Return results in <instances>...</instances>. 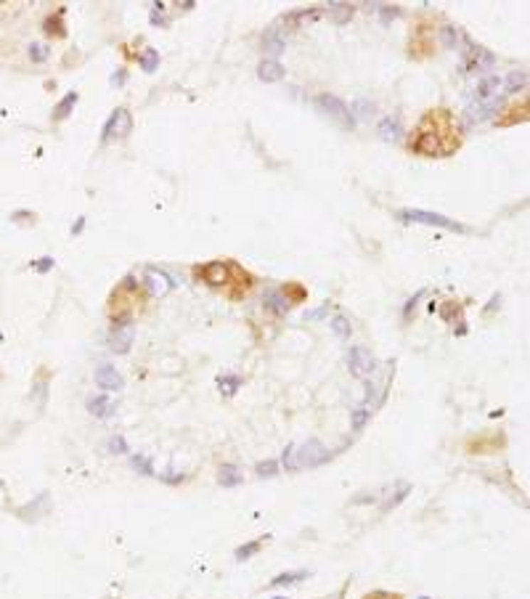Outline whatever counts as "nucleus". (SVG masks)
I'll return each mask as SVG.
<instances>
[{
	"instance_id": "4468645a",
	"label": "nucleus",
	"mask_w": 530,
	"mask_h": 599,
	"mask_svg": "<svg viewBox=\"0 0 530 599\" xmlns=\"http://www.w3.org/2000/svg\"><path fill=\"white\" fill-rule=\"evenodd\" d=\"M321 16H324V9H300V11H292L290 16H287V24L295 29L310 27V24H316Z\"/></svg>"
},
{
	"instance_id": "f704fd0d",
	"label": "nucleus",
	"mask_w": 530,
	"mask_h": 599,
	"mask_svg": "<svg viewBox=\"0 0 530 599\" xmlns=\"http://www.w3.org/2000/svg\"><path fill=\"white\" fill-rule=\"evenodd\" d=\"M109 451H112V454H127L125 438H122V435H115V438H112V440H109Z\"/></svg>"
},
{
	"instance_id": "393cba45",
	"label": "nucleus",
	"mask_w": 530,
	"mask_h": 599,
	"mask_svg": "<svg viewBox=\"0 0 530 599\" xmlns=\"http://www.w3.org/2000/svg\"><path fill=\"white\" fill-rule=\"evenodd\" d=\"M329 327H332V332H334L339 339H347L350 337V332H353V327H350V321H347L345 316H334Z\"/></svg>"
},
{
	"instance_id": "4c0bfd02",
	"label": "nucleus",
	"mask_w": 530,
	"mask_h": 599,
	"mask_svg": "<svg viewBox=\"0 0 530 599\" xmlns=\"http://www.w3.org/2000/svg\"><path fill=\"white\" fill-rule=\"evenodd\" d=\"M327 310H329V302H327V305H324V308H318V310H310V313H308V316H305V319H308V321L324 319V313H327Z\"/></svg>"
},
{
	"instance_id": "7ed1b4c3",
	"label": "nucleus",
	"mask_w": 530,
	"mask_h": 599,
	"mask_svg": "<svg viewBox=\"0 0 530 599\" xmlns=\"http://www.w3.org/2000/svg\"><path fill=\"white\" fill-rule=\"evenodd\" d=\"M398 221L403 223H422V226H433V228H445V231H456V233H470V228L467 226H462V223L451 221V218H445V215L440 213H430V210H398L396 213Z\"/></svg>"
},
{
	"instance_id": "2eb2a0df",
	"label": "nucleus",
	"mask_w": 530,
	"mask_h": 599,
	"mask_svg": "<svg viewBox=\"0 0 530 599\" xmlns=\"http://www.w3.org/2000/svg\"><path fill=\"white\" fill-rule=\"evenodd\" d=\"M284 75H287L284 64L273 61V58H265V61H260V67H258V78L263 83H279V80H284Z\"/></svg>"
},
{
	"instance_id": "aec40b11",
	"label": "nucleus",
	"mask_w": 530,
	"mask_h": 599,
	"mask_svg": "<svg viewBox=\"0 0 530 599\" xmlns=\"http://www.w3.org/2000/svg\"><path fill=\"white\" fill-rule=\"evenodd\" d=\"M329 11H332V21L334 24H345L350 21V16L356 14V9L350 3H329Z\"/></svg>"
},
{
	"instance_id": "6e6552de",
	"label": "nucleus",
	"mask_w": 530,
	"mask_h": 599,
	"mask_svg": "<svg viewBox=\"0 0 530 599\" xmlns=\"http://www.w3.org/2000/svg\"><path fill=\"white\" fill-rule=\"evenodd\" d=\"M347 366L356 377H369L376 369V358L366 348H353L347 353Z\"/></svg>"
},
{
	"instance_id": "ea45409f",
	"label": "nucleus",
	"mask_w": 530,
	"mask_h": 599,
	"mask_svg": "<svg viewBox=\"0 0 530 599\" xmlns=\"http://www.w3.org/2000/svg\"><path fill=\"white\" fill-rule=\"evenodd\" d=\"M51 265H53V258H43V263L38 265V271H40V273H46V271L51 268Z\"/></svg>"
},
{
	"instance_id": "f8f14e48",
	"label": "nucleus",
	"mask_w": 530,
	"mask_h": 599,
	"mask_svg": "<svg viewBox=\"0 0 530 599\" xmlns=\"http://www.w3.org/2000/svg\"><path fill=\"white\" fill-rule=\"evenodd\" d=\"M96 385L104 387V390H122V387H125V379H122V374H120L115 366L101 364V366L96 369Z\"/></svg>"
},
{
	"instance_id": "412c9836",
	"label": "nucleus",
	"mask_w": 530,
	"mask_h": 599,
	"mask_svg": "<svg viewBox=\"0 0 530 599\" xmlns=\"http://www.w3.org/2000/svg\"><path fill=\"white\" fill-rule=\"evenodd\" d=\"M80 101V93L78 90H72V93H67V96L58 101V107H56V112H53V117L56 120H64V117H69V112L75 109V104Z\"/></svg>"
},
{
	"instance_id": "37998d69",
	"label": "nucleus",
	"mask_w": 530,
	"mask_h": 599,
	"mask_svg": "<svg viewBox=\"0 0 530 599\" xmlns=\"http://www.w3.org/2000/svg\"><path fill=\"white\" fill-rule=\"evenodd\" d=\"M194 6H196V3H194V0H184V3H181V9H184V11H191Z\"/></svg>"
},
{
	"instance_id": "39448f33",
	"label": "nucleus",
	"mask_w": 530,
	"mask_h": 599,
	"mask_svg": "<svg viewBox=\"0 0 530 599\" xmlns=\"http://www.w3.org/2000/svg\"><path fill=\"white\" fill-rule=\"evenodd\" d=\"M130 130H133V117H130V112H127V109H115V112H112V117L106 120L104 136H101V141L125 138Z\"/></svg>"
},
{
	"instance_id": "9d476101",
	"label": "nucleus",
	"mask_w": 530,
	"mask_h": 599,
	"mask_svg": "<svg viewBox=\"0 0 530 599\" xmlns=\"http://www.w3.org/2000/svg\"><path fill=\"white\" fill-rule=\"evenodd\" d=\"M144 284L146 290L152 292L154 297H162V295H167V292L173 290L175 281L167 276L164 271H157V268H149V271L144 273Z\"/></svg>"
},
{
	"instance_id": "1a4fd4ad",
	"label": "nucleus",
	"mask_w": 530,
	"mask_h": 599,
	"mask_svg": "<svg viewBox=\"0 0 530 599\" xmlns=\"http://www.w3.org/2000/svg\"><path fill=\"white\" fill-rule=\"evenodd\" d=\"M329 448L321 440H308L302 445V451H297V467H318L329 459Z\"/></svg>"
},
{
	"instance_id": "e433bc0d",
	"label": "nucleus",
	"mask_w": 530,
	"mask_h": 599,
	"mask_svg": "<svg viewBox=\"0 0 530 599\" xmlns=\"http://www.w3.org/2000/svg\"><path fill=\"white\" fill-rule=\"evenodd\" d=\"M241 379L239 377H228V379H221V387L226 385V393H233L236 390V385H239Z\"/></svg>"
},
{
	"instance_id": "c756f323",
	"label": "nucleus",
	"mask_w": 530,
	"mask_h": 599,
	"mask_svg": "<svg viewBox=\"0 0 530 599\" xmlns=\"http://www.w3.org/2000/svg\"><path fill=\"white\" fill-rule=\"evenodd\" d=\"M305 578V573H281V576H276V578L270 581V586H284V583H295V581Z\"/></svg>"
},
{
	"instance_id": "f03ea898",
	"label": "nucleus",
	"mask_w": 530,
	"mask_h": 599,
	"mask_svg": "<svg viewBox=\"0 0 530 599\" xmlns=\"http://www.w3.org/2000/svg\"><path fill=\"white\" fill-rule=\"evenodd\" d=\"M313 104H316V109L321 115L329 117L332 122H337L342 130H353L356 127V117H353V112L347 109V104L342 98L332 96V93H318Z\"/></svg>"
},
{
	"instance_id": "0eeeda50",
	"label": "nucleus",
	"mask_w": 530,
	"mask_h": 599,
	"mask_svg": "<svg viewBox=\"0 0 530 599\" xmlns=\"http://www.w3.org/2000/svg\"><path fill=\"white\" fill-rule=\"evenodd\" d=\"M196 276L207 281L210 287H226V284L231 281V265L223 260L207 263V265H199V268H196Z\"/></svg>"
},
{
	"instance_id": "f3484780",
	"label": "nucleus",
	"mask_w": 530,
	"mask_h": 599,
	"mask_svg": "<svg viewBox=\"0 0 530 599\" xmlns=\"http://www.w3.org/2000/svg\"><path fill=\"white\" fill-rule=\"evenodd\" d=\"M502 88H507V93H520V90H525V88H528V72H525V69H514V72H509V78L504 80Z\"/></svg>"
},
{
	"instance_id": "6ab92c4d",
	"label": "nucleus",
	"mask_w": 530,
	"mask_h": 599,
	"mask_svg": "<svg viewBox=\"0 0 530 599\" xmlns=\"http://www.w3.org/2000/svg\"><path fill=\"white\" fill-rule=\"evenodd\" d=\"M112 401L106 396H98V398H90L88 401V411L93 416H98V419H104V416H112Z\"/></svg>"
},
{
	"instance_id": "4be33fe9",
	"label": "nucleus",
	"mask_w": 530,
	"mask_h": 599,
	"mask_svg": "<svg viewBox=\"0 0 530 599\" xmlns=\"http://www.w3.org/2000/svg\"><path fill=\"white\" fill-rule=\"evenodd\" d=\"M138 64H141L144 72H154V69L159 67V53H157L154 48H144V53L138 56Z\"/></svg>"
},
{
	"instance_id": "79ce46f5",
	"label": "nucleus",
	"mask_w": 530,
	"mask_h": 599,
	"mask_svg": "<svg viewBox=\"0 0 530 599\" xmlns=\"http://www.w3.org/2000/svg\"><path fill=\"white\" fill-rule=\"evenodd\" d=\"M83 228H85V218H80V221L75 223V228H72V233H80Z\"/></svg>"
},
{
	"instance_id": "7c9ffc66",
	"label": "nucleus",
	"mask_w": 530,
	"mask_h": 599,
	"mask_svg": "<svg viewBox=\"0 0 530 599\" xmlns=\"http://www.w3.org/2000/svg\"><path fill=\"white\" fill-rule=\"evenodd\" d=\"M258 551H260V541L244 544V546H239V549H236V560H250L252 554H258Z\"/></svg>"
},
{
	"instance_id": "c9c22d12",
	"label": "nucleus",
	"mask_w": 530,
	"mask_h": 599,
	"mask_svg": "<svg viewBox=\"0 0 530 599\" xmlns=\"http://www.w3.org/2000/svg\"><path fill=\"white\" fill-rule=\"evenodd\" d=\"M408 491H411V485H401V488H398V493H396V499H390V502L385 504V509H393V507H398V504L403 502L406 496H408Z\"/></svg>"
},
{
	"instance_id": "5701e85b",
	"label": "nucleus",
	"mask_w": 530,
	"mask_h": 599,
	"mask_svg": "<svg viewBox=\"0 0 530 599\" xmlns=\"http://www.w3.org/2000/svg\"><path fill=\"white\" fill-rule=\"evenodd\" d=\"M287 302H290V300L281 297V292H270L268 297H265V308H270L273 313H281V316H284V313H287V308H290Z\"/></svg>"
},
{
	"instance_id": "2f4dec72",
	"label": "nucleus",
	"mask_w": 530,
	"mask_h": 599,
	"mask_svg": "<svg viewBox=\"0 0 530 599\" xmlns=\"http://www.w3.org/2000/svg\"><path fill=\"white\" fill-rule=\"evenodd\" d=\"M130 464H133V467L141 475H154V467H152V462H149L146 456H133V459H130Z\"/></svg>"
},
{
	"instance_id": "a211bd4d",
	"label": "nucleus",
	"mask_w": 530,
	"mask_h": 599,
	"mask_svg": "<svg viewBox=\"0 0 530 599\" xmlns=\"http://www.w3.org/2000/svg\"><path fill=\"white\" fill-rule=\"evenodd\" d=\"M218 480H221L223 488H236V485H241V480H244V475L233 467V464H223L221 467V475H218Z\"/></svg>"
},
{
	"instance_id": "a18cd8bd",
	"label": "nucleus",
	"mask_w": 530,
	"mask_h": 599,
	"mask_svg": "<svg viewBox=\"0 0 530 599\" xmlns=\"http://www.w3.org/2000/svg\"><path fill=\"white\" fill-rule=\"evenodd\" d=\"M332 599H339V597H332Z\"/></svg>"
},
{
	"instance_id": "20e7f679",
	"label": "nucleus",
	"mask_w": 530,
	"mask_h": 599,
	"mask_svg": "<svg viewBox=\"0 0 530 599\" xmlns=\"http://www.w3.org/2000/svg\"><path fill=\"white\" fill-rule=\"evenodd\" d=\"M133 337H135L133 321H130V316H122V319H117L115 324H112V332H109V345H112L115 353H127L130 345H133Z\"/></svg>"
},
{
	"instance_id": "a878e982",
	"label": "nucleus",
	"mask_w": 530,
	"mask_h": 599,
	"mask_svg": "<svg viewBox=\"0 0 530 599\" xmlns=\"http://www.w3.org/2000/svg\"><path fill=\"white\" fill-rule=\"evenodd\" d=\"M369 408L366 406H358V408H353V414H350V425H353V430H364L366 427V422H369Z\"/></svg>"
},
{
	"instance_id": "9b49d317",
	"label": "nucleus",
	"mask_w": 530,
	"mask_h": 599,
	"mask_svg": "<svg viewBox=\"0 0 530 599\" xmlns=\"http://www.w3.org/2000/svg\"><path fill=\"white\" fill-rule=\"evenodd\" d=\"M263 51H265L273 61H276V56H281V53L287 51V40H284L279 27H268L263 32Z\"/></svg>"
},
{
	"instance_id": "49530a36",
	"label": "nucleus",
	"mask_w": 530,
	"mask_h": 599,
	"mask_svg": "<svg viewBox=\"0 0 530 599\" xmlns=\"http://www.w3.org/2000/svg\"><path fill=\"white\" fill-rule=\"evenodd\" d=\"M422 599H427V597H422Z\"/></svg>"
},
{
	"instance_id": "58836bf2",
	"label": "nucleus",
	"mask_w": 530,
	"mask_h": 599,
	"mask_svg": "<svg viewBox=\"0 0 530 599\" xmlns=\"http://www.w3.org/2000/svg\"><path fill=\"white\" fill-rule=\"evenodd\" d=\"M366 599H401L398 594H387V591H376V594H369Z\"/></svg>"
},
{
	"instance_id": "a19ab883",
	"label": "nucleus",
	"mask_w": 530,
	"mask_h": 599,
	"mask_svg": "<svg viewBox=\"0 0 530 599\" xmlns=\"http://www.w3.org/2000/svg\"><path fill=\"white\" fill-rule=\"evenodd\" d=\"M122 83H125V72H120V75L112 78V85H122Z\"/></svg>"
},
{
	"instance_id": "c85d7f7f",
	"label": "nucleus",
	"mask_w": 530,
	"mask_h": 599,
	"mask_svg": "<svg viewBox=\"0 0 530 599\" xmlns=\"http://www.w3.org/2000/svg\"><path fill=\"white\" fill-rule=\"evenodd\" d=\"M353 112H356V115L361 117V120H371V117L376 115V107H374V104H369V101H364V98H361V101H356V107H353Z\"/></svg>"
},
{
	"instance_id": "473e14b6",
	"label": "nucleus",
	"mask_w": 530,
	"mask_h": 599,
	"mask_svg": "<svg viewBox=\"0 0 530 599\" xmlns=\"http://www.w3.org/2000/svg\"><path fill=\"white\" fill-rule=\"evenodd\" d=\"M279 472V462H263V464H258V475L260 477H273V475Z\"/></svg>"
},
{
	"instance_id": "dca6fc26",
	"label": "nucleus",
	"mask_w": 530,
	"mask_h": 599,
	"mask_svg": "<svg viewBox=\"0 0 530 599\" xmlns=\"http://www.w3.org/2000/svg\"><path fill=\"white\" fill-rule=\"evenodd\" d=\"M379 136H382V141L398 144V141L403 138V127H401V122H398L396 117H385V120L379 122Z\"/></svg>"
},
{
	"instance_id": "72a5a7b5",
	"label": "nucleus",
	"mask_w": 530,
	"mask_h": 599,
	"mask_svg": "<svg viewBox=\"0 0 530 599\" xmlns=\"http://www.w3.org/2000/svg\"><path fill=\"white\" fill-rule=\"evenodd\" d=\"M29 56H32V61H46V58H48V46L35 43V46L29 48Z\"/></svg>"
},
{
	"instance_id": "bb28decb",
	"label": "nucleus",
	"mask_w": 530,
	"mask_h": 599,
	"mask_svg": "<svg viewBox=\"0 0 530 599\" xmlns=\"http://www.w3.org/2000/svg\"><path fill=\"white\" fill-rule=\"evenodd\" d=\"M281 464H284V470H287V472H295V470H300V467H297V445H295V443L287 445V451H284V459H281Z\"/></svg>"
},
{
	"instance_id": "ddd939ff",
	"label": "nucleus",
	"mask_w": 530,
	"mask_h": 599,
	"mask_svg": "<svg viewBox=\"0 0 530 599\" xmlns=\"http://www.w3.org/2000/svg\"><path fill=\"white\" fill-rule=\"evenodd\" d=\"M504 85V80L499 75H488L482 78L475 88V101H491V98H499V88Z\"/></svg>"
},
{
	"instance_id": "cd10ccee",
	"label": "nucleus",
	"mask_w": 530,
	"mask_h": 599,
	"mask_svg": "<svg viewBox=\"0 0 530 599\" xmlns=\"http://www.w3.org/2000/svg\"><path fill=\"white\" fill-rule=\"evenodd\" d=\"M376 11H379V19H382V24H390L393 19L401 16V9H396V6H385V3H376Z\"/></svg>"
},
{
	"instance_id": "f257e3e1",
	"label": "nucleus",
	"mask_w": 530,
	"mask_h": 599,
	"mask_svg": "<svg viewBox=\"0 0 530 599\" xmlns=\"http://www.w3.org/2000/svg\"><path fill=\"white\" fill-rule=\"evenodd\" d=\"M459 144L462 138L453 125V117L445 109H433L414 130L408 149L422 157H448L459 149Z\"/></svg>"
},
{
	"instance_id": "c03bdc74",
	"label": "nucleus",
	"mask_w": 530,
	"mask_h": 599,
	"mask_svg": "<svg viewBox=\"0 0 530 599\" xmlns=\"http://www.w3.org/2000/svg\"><path fill=\"white\" fill-rule=\"evenodd\" d=\"M276 599H284V597H276Z\"/></svg>"
},
{
	"instance_id": "423d86ee",
	"label": "nucleus",
	"mask_w": 530,
	"mask_h": 599,
	"mask_svg": "<svg viewBox=\"0 0 530 599\" xmlns=\"http://www.w3.org/2000/svg\"><path fill=\"white\" fill-rule=\"evenodd\" d=\"M499 109H502V98L472 101V104L467 107V112H464V120H467V125H480V122H485V120H491V117L499 115Z\"/></svg>"
},
{
	"instance_id": "b1692460",
	"label": "nucleus",
	"mask_w": 530,
	"mask_h": 599,
	"mask_svg": "<svg viewBox=\"0 0 530 599\" xmlns=\"http://www.w3.org/2000/svg\"><path fill=\"white\" fill-rule=\"evenodd\" d=\"M440 38H443L445 48H459V43H462V32L453 27V24H448V27H443Z\"/></svg>"
}]
</instances>
